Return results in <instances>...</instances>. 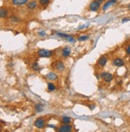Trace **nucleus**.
Segmentation results:
<instances>
[{"label":"nucleus","instance_id":"1","mask_svg":"<svg viewBox=\"0 0 130 132\" xmlns=\"http://www.w3.org/2000/svg\"><path fill=\"white\" fill-rule=\"evenodd\" d=\"M101 2L98 0H93L89 5V10L92 12H98L101 8Z\"/></svg>","mask_w":130,"mask_h":132},{"label":"nucleus","instance_id":"2","mask_svg":"<svg viewBox=\"0 0 130 132\" xmlns=\"http://www.w3.org/2000/svg\"><path fill=\"white\" fill-rule=\"evenodd\" d=\"M38 54L41 58H50L53 55V51L46 50V49H40L38 51Z\"/></svg>","mask_w":130,"mask_h":132},{"label":"nucleus","instance_id":"3","mask_svg":"<svg viewBox=\"0 0 130 132\" xmlns=\"http://www.w3.org/2000/svg\"><path fill=\"white\" fill-rule=\"evenodd\" d=\"M117 2V0H108L104 3V5L102 6V11H106L109 7H113V6L116 5Z\"/></svg>","mask_w":130,"mask_h":132},{"label":"nucleus","instance_id":"4","mask_svg":"<svg viewBox=\"0 0 130 132\" xmlns=\"http://www.w3.org/2000/svg\"><path fill=\"white\" fill-rule=\"evenodd\" d=\"M53 67L58 71H63L65 69V64L62 61H56L53 63Z\"/></svg>","mask_w":130,"mask_h":132},{"label":"nucleus","instance_id":"5","mask_svg":"<svg viewBox=\"0 0 130 132\" xmlns=\"http://www.w3.org/2000/svg\"><path fill=\"white\" fill-rule=\"evenodd\" d=\"M35 127L38 129H42L45 127V125H46V122H45V119L43 118H38L35 120L34 122Z\"/></svg>","mask_w":130,"mask_h":132},{"label":"nucleus","instance_id":"6","mask_svg":"<svg viewBox=\"0 0 130 132\" xmlns=\"http://www.w3.org/2000/svg\"><path fill=\"white\" fill-rule=\"evenodd\" d=\"M57 36L61 37V38L63 39H67L68 41L69 42H75V39L74 38V36H72L70 35H67V34H65V33H61V32H57L56 33Z\"/></svg>","mask_w":130,"mask_h":132},{"label":"nucleus","instance_id":"7","mask_svg":"<svg viewBox=\"0 0 130 132\" xmlns=\"http://www.w3.org/2000/svg\"><path fill=\"white\" fill-rule=\"evenodd\" d=\"M72 131V126L69 124H64L61 126L58 129H57V131L59 132H68Z\"/></svg>","mask_w":130,"mask_h":132},{"label":"nucleus","instance_id":"8","mask_svg":"<svg viewBox=\"0 0 130 132\" xmlns=\"http://www.w3.org/2000/svg\"><path fill=\"white\" fill-rule=\"evenodd\" d=\"M113 65L117 67H121L125 65V61L120 58H117L113 60Z\"/></svg>","mask_w":130,"mask_h":132},{"label":"nucleus","instance_id":"9","mask_svg":"<svg viewBox=\"0 0 130 132\" xmlns=\"http://www.w3.org/2000/svg\"><path fill=\"white\" fill-rule=\"evenodd\" d=\"M29 0H12V4L16 7H22V6L27 4Z\"/></svg>","mask_w":130,"mask_h":132},{"label":"nucleus","instance_id":"10","mask_svg":"<svg viewBox=\"0 0 130 132\" xmlns=\"http://www.w3.org/2000/svg\"><path fill=\"white\" fill-rule=\"evenodd\" d=\"M26 7L30 10H34L38 7V2L35 1V0H33V1L28 2V3L26 4Z\"/></svg>","mask_w":130,"mask_h":132},{"label":"nucleus","instance_id":"11","mask_svg":"<svg viewBox=\"0 0 130 132\" xmlns=\"http://www.w3.org/2000/svg\"><path fill=\"white\" fill-rule=\"evenodd\" d=\"M108 62V59H107V57H105V56H101L100 59L98 60V64L100 66H101V67H103L105 66V65H106V63Z\"/></svg>","mask_w":130,"mask_h":132},{"label":"nucleus","instance_id":"12","mask_svg":"<svg viewBox=\"0 0 130 132\" xmlns=\"http://www.w3.org/2000/svg\"><path fill=\"white\" fill-rule=\"evenodd\" d=\"M71 54V49L70 47H65L62 49V56L64 58H67L69 57V55Z\"/></svg>","mask_w":130,"mask_h":132},{"label":"nucleus","instance_id":"13","mask_svg":"<svg viewBox=\"0 0 130 132\" xmlns=\"http://www.w3.org/2000/svg\"><path fill=\"white\" fill-rule=\"evenodd\" d=\"M46 78L50 81H55L57 79V75L54 72H50L46 75Z\"/></svg>","mask_w":130,"mask_h":132},{"label":"nucleus","instance_id":"14","mask_svg":"<svg viewBox=\"0 0 130 132\" xmlns=\"http://www.w3.org/2000/svg\"><path fill=\"white\" fill-rule=\"evenodd\" d=\"M113 79V75H112V74L108 73V72L106 73V75H105L104 77V80L106 82H110Z\"/></svg>","mask_w":130,"mask_h":132},{"label":"nucleus","instance_id":"15","mask_svg":"<svg viewBox=\"0 0 130 132\" xmlns=\"http://www.w3.org/2000/svg\"><path fill=\"white\" fill-rule=\"evenodd\" d=\"M8 14V11L6 8H0V18H6Z\"/></svg>","mask_w":130,"mask_h":132},{"label":"nucleus","instance_id":"16","mask_svg":"<svg viewBox=\"0 0 130 132\" xmlns=\"http://www.w3.org/2000/svg\"><path fill=\"white\" fill-rule=\"evenodd\" d=\"M71 118L70 117H68V116H64L62 119V122L63 124H69L71 122Z\"/></svg>","mask_w":130,"mask_h":132},{"label":"nucleus","instance_id":"17","mask_svg":"<svg viewBox=\"0 0 130 132\" xmlns=\"http://www.w3.org/2000/svg\"><path fill=\"white\" fill-rule=\"evenodd\" d=\"M35 110L37 112H42L43 110V105L41 103H38L35 106Z\"/></svg>","mask_w":130,"mask_h":132},{"label":"nucleus","instance_id":"18","mask_svg":"<svg viewBox=\"0 0 130 132\" xmlns=\"http://www.w3.org/2000/svg\"><path fill=\"white\" fill-rule=\"evenodd\" d=\"M32 69L35 70V71H38L39 70H40V66H39L38 65V63H33V65H32Z\"/></svg>","mask_w":130,"mask_h":132},{"label":"nucleus","instance_id":"19","mask_svg":"<svg viewBox=\"0 0 130 132\" xmlns=\"http://www.w3.org/2000/svg\"><path fill=\"white\" fill-rule=\"evenodd\" d=\"M89 35H82V36H80L79 38H78V41L80 42H82V41H86L87 39H89Z\"/></svg>","mask_w":130,"mask_h":132},{"label":"nucleus","instance_id":"20","mask_svg":"<svg viewBox=\"0 0 130 132\" xmlns=\"http://www.w3.org/2000/svg\"><path fill=\"white\" fill-rule=\"evenodd\" d=\"M56 89V87L54 86L52 82H50V83H48V90L50 91H53Z\"/></svg>","mask_w":130,"mask_h":132},{"label":"nucleus","instance_id":"21","mask_svg":"<svg viewBox=\"0 0 130 132\" xmlns=\"http://www.w3.org/2000/svg\"><path fill=\"white\" fill-rule=\"evenodd\" d=\"M50 0H40V1H39V2H40V4L42 6H46L50 3Z\"/></svg>","mask_w":130,"mask_h":132},{"label":"nucleus","instance_id":"22","mask_svg":"<svg viewBox=\"0 0 130 132\" xmlns=\"http://www.w3.org/2000/svg\"><path fill=\"white\" fill-rule=\"evenodd\" d=\"M11 19L13 21V22H19V21H20L19 17L16 16V15H12L11 17Z\"/></svg>","mask_w":130,"mask_h":132},{"label":"nucleus","instance_id":"23","mask_svg":"<svg viewBox=\"0 0 130 132\" xmlns=\"http://www.w3.org/2000/svg\"><path fill=\"white\" fill-rule=\"evenodd\" d=\"M129 21H130V18H129V17H125V18H122L121 23H127V22H129Z\"/></svg>","mask_w":130,"mask_h":132},{"label":"nucleus","instance_id":"24","mask_svg":"<svg viewBox=\"0 0 130 132\" xmlns=\"http://www.w3.org/2000/svg\"><path fill=\"white\" fill-rule=\"evenodd\" d=\"M125 52H126V54H130V44L128 46V47H126V49H125Z\"/></svg>","mask_w":130,"mask_h":132},{"label":"nucleus","instance_id":"25","mask_svg":"<svg viewBox=\"0 0 130 132\" xmlns=\"http://www.w3.org/2000/svg\"><path fill=\"white\" fill-rule=\"evenodd\" d=\"M39 35H41V36H45L46 35V32L45 31H41V32H39Z\"/></svg>","mask_w":130,"mask_h":132},{"label":"nucleus","instance_id":"26","mask_svg":"<svg viewBox=\"0 0 130 132\" xmlns=\"http://www.w3.org/2000/svg\"><path fill=\"white\" fill-rule=\"evenodd\" d=\"M106 73L107 72H102L101 74V78H102V79H104V77H105V75H106Z\"/></svg>","mask_w":130,"mask_h":132},{"label":"nucleus","instance_id":"27","mask_svg":"<svg viewBox=\"0 0 130 132\" xmlns=\"http://www.w3.org/2000/svg\"><path fill=\"white\" fill-rule=\"evenodd\" d=\"M89 106L90 110H93V109L95 108V105H89Z\"/></svg>","mask_w":130,"mask_h":132},{"label":"nucleus","instance_id":"28","mask_svg":"<svg viewBox=\"0 0 130 132\" xmlns=\"http://www.w3.org/2000/svg\"><path fill=\"white\" fill-rule=\"evenodd\" d=\"M128 9H129V10L130 11V2H129V5H128Z\"/></svg>","mask_w":130,"mask_h":132},{"label":"nucleus","instance_id":"29","mask_svg":"<svg viewBox=\"0 0 130 132\" xmlns=\"http://www.w3.org/2000/svg\"><path fill=\"white\" fill-rule=\"evenodd\" d=\"M98 1H99L100 2H101V3H102V2H103V1H104V0H98Z\"/></svg>","mask_w":130,"mask_h":132}]
</instances>
